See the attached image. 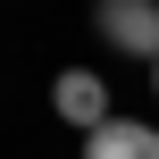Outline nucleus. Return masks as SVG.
<instances>
[{
    "label": "nucleus",
    "instance_id": "obj_3",
    "mask_svg": "<svg viewBox=\"0 0 159 159\" xmlns=\"http://www.w3.org/2000/svg\"><path fill=\"white\" fill-rule=\"evenodd\" d=\"M84 159H159V126H143V117H109L101 134H84Z\"/></svg>",
    "mask_w": 159,
    "mask_h": 159
},
{
    "label": "nucleus",
    "instance_id": "obj_1",
    "mask_svg": "<svg viewBox=\"0 0 159 159\" xmlns=\"http://www.w3.org/2000/svg\"><path fill=\"white\" fill-rule=\"evenodd\" d=\"M92 25H101L126 59H151L159 67V0H92Z\"/></svg>",
    "mask_w": 159,
    "mask_h": 159
},
{
    "label": "nucleus",
    "instance_id": "obj_2",
    "mask_svg": "<svg viewBox=\"0 0 159 159\" xmlns=\"http://www.w3.org/2000/svg\"><path fill=\"white\" fill-rule=\"evenodd\" d=\"M50 109H59L75 134H101V126H109V84H101L92 67H67V75L50 84Z\"/></svg>",
    "mask_w": 159,
    "mask_h": 159
},
{
    "label": "nucleus",
    "instance_id": "obj_4",
    "mask_svg": "<svg viewBox=\"0 0 159 159\" xmlns=\"http://www.w3.org/2000/svg\"><path fill=\"white\" fill-rule=\"evenodd\" d=\"M151 75H159V67H151Z\"/></svg>",
    "mask_w": 159,
    "mask_h": 159
}]
</instances>
